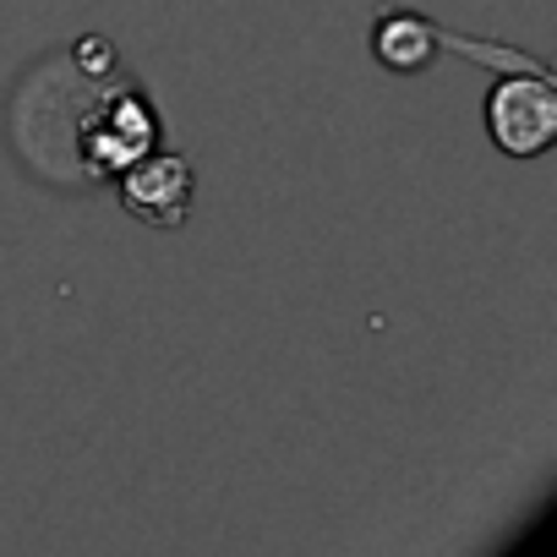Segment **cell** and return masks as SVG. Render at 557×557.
<instances>
[{
	"mask_svg": "<svg viewBox=\"0 0 557 557\" xmlns=\"http://www.w3.org/2000/svg\"><path fill=\"white\" fill-rule=\"evenodd\" d=\"M486 132L508 159H535L557 143V94L546 72L530 77H503L486 94Z\"/></svg>",
	"mask_w": 557,
	"mask_h": 557,
	"instance_id": "6da1fadb",
	"label": "cell"
},
{
	"mask_svg": "<svg viewBox=\"0 0 557 557\" xmlns=\"http://www.w3.org/2000/svg\"><path fill=\"white\" fill-rule=\"evenodd\" d=\"M437 45H443V28L426 23V17H416V12H388V17H377V28H372V55H377L388 72H399V77L426 72L432 55H437Z\"/></svg>",
	"mask_w": 557,
	"mask_h": 557,
	"instance_id": "3957f363",
	"label": "cell"
},
{
	"mask_svg": "<svg viewBox=\"0 0 557 557\" xmlns=\"http://www.w3.org/2000/svg\"><path fill=\"white\" fill-rule=\"evenodd\" d=\"M121 202L148 219V224H164L175 230L186 219V202H191V164L181 153H159V159H132L121 170Z\"/></svg>",
	"mask_w": 557,
	"mask_h": 557,
	"instance_id": "7a4b0ae2",
	"label": "cell"
}]
</instances>
